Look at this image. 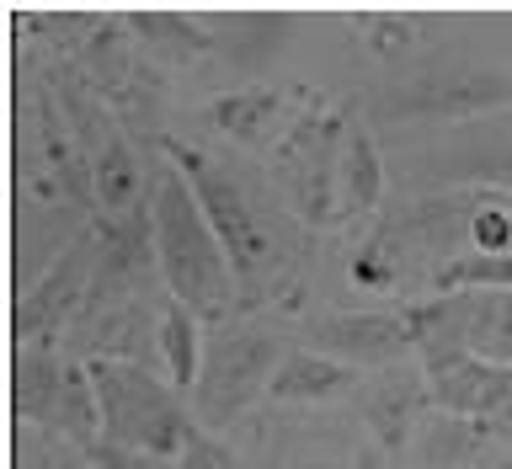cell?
<instances>
[{
	"mask_svg": "<svg viewBox=\"0 0 512 469\" xmlns=\"http://www.w3.org/2000/svg\"><path fill=\"white\" fill-rule=\"evenodd\" d=\"M160 150L192 182L208 224L224 240V256H230L240 288V315L294 299L304 267H310V240H304V224L288 214V203H272L267 192H256L246 171H235L224 155H208L192 139L166 134Z\"/></svg>",
	"mask_w": 512,
	"mask_h": 469,
	"instance_id": "cell-1",
	"label": "cell"
},
{
	"mask_svg": "<svg viewBox=\"0 0 512 469\" xmlns=\"http://www.w3.org/2000/svg\"><path fill=\"white\" fill-rule=\"evenodd\" d=\"M150 230H155V262H160L166 299L198 310L203 320L240 315V288H235L230 256H224V240L208 224L192 182L171 160H160V171L150 176Z\"/></svg>",
	"mask_w": 512,
	"mask_h": 469,
	"instance_id": "cell-2",
	"label": "cell"
},
{
	"mask_svg": "<svg viewBox=\"0 0 512 469\" xmlns=\"http://www.w3.org/2000/svg\"><path fill=\"white\" fill-rule=\"evenodd\" d=\"M347 128V102H331L326 91H304V107L283 128V139L272 144V187L304 230L342 224L336 171H342Z\"/></svg>",
	"mask_w": 512,
	"mask_h": 469,
	"instance_id": "cell-3",
	"label": "cell"
},
{
	"mask_svg": "<svg viewBox=\"0 0 512 469\" xmlns=\"http://www.w3.org/2000/svg\"><path fill=\"white\" fill-rule=\"evenodd\" d=\"M86 368L96 379V395H102L107 443H123V448H139V454L176 464L187 454V443L203 432L171 379H160L139 363H86Z\"/></svg>",
	"mask_w": 512,
	"mask_h": 469,
	"instance_id": "cell-4",
	"label": "cell"
},
{
	"mask_svg": "<svg viewBox=\"0 0 512 469\" xmlns=\"http://www.w3.org/2000/svg\"><path fill=\"white\" fill-rule=\"evenodd\" d=\"M283 358H288V347H283L278 331L230 326L224 336H214V342H208V358H203V374H198V384H192V395H187L198 427L203 432H224L230 422H240V416L272 390Z\"/></svg>",
	"mask_w": 512,
	"mask_h": 469,
	"instance_id": "cell-5",
	"label": "cell"
},
{
	"mask_svg": "<svg viewBox=\"0 0 512 469\" xmlns=\"http://www.w3.org/2000/svg\"><path fill=\"white\" fill-rule=\"evenodd\" d=\"M491 107H512V75L496 64H427L411 80L379 91V118H475Z\"/></svg>",
	"mask_w": 512,
	"mask_h": 469,
	"instance_id": "cell-6",
	"label": "cell"
},
{
	"mask_svg": "<svg viewBox=\"0 0 512 469\" xmlns=\"http://www.w3.org/2000/svg\"><path fill=\"white\" fill-rule=\"evenodd\" d=\"M91 278H96V224L48 272H38V283L27 294H16L11 342L16 347H54L59 336H70V326L86 310Z\"/></svg>",
	"mask_w": 512,
	"mask_h": 469,
	"instance_id": "cell-7",
	"label": "cell"
},
{
	"mask_svg": "<svg viewBox=\"0 0 512 469\" xmlns=\"http://www.w3.org/2000/svg\"><path fill=\"white\" fill-rule=\"evenodd\" d=\"M160 310H166V304H150V299L112 304L102 315L75 320L70 336H64V347H70V358H80V363H139V368H150V363H160Z\"/></svg>",
	"mask_w": 512,
	"mask_h": 469,
	"instance_id": "cell-8",
	"label": "cell"
},
{
	"mask_svg": "<svg viewBox=\"0 0 512 469\" xmlns=\"http://www.w3.org/2000/svg\"><path fill=\"white\" fill-rule=\"evenodd\" d=\"M310 347L352 368H395L406 352H416L406 310H358V315H320L310 326Z\"/></svg>",
	"mask_w": 512,
	"mask_h": 469,
	"instance_id": "cell-9",
	"label": "cell"
},
{
	"mask_svg": "<svg viewBox=\"0 0 512 469\" xmlns=\"http://www.w3.org/2000/svg\"><path fill=\"white\" fill-rule=\"evenodd\" d=\"M64 406H70V358L59 347H16L11 358L16 427H43L64 438Z\"/></svg>",
	"mask_w": 512,
	"mask_h": 469,
	"instance_id": "cell-10",
	"label": "cell"
},
{
	"mask_svg": "<svg viewBox=\"0 0 512 469\" xmlns=\"http://www.w3.org/2000/svg\"><path fill=\"white\" fill-rule=\"evenodd\" d=\"M432 384V406L443 416H464V422H491L512 406V368L486 363V358H464L459 368H448Z\"/></svg>",
	"mask_w": 512,
	"mask_h": 469,
	"instance_id": "cell-11",
	"label": "cell"
},
{
	"mask_svg": "<svg viewBox=\"0 0 512 469\" xmlns=\"http://www.w3.org/2000/svg\"><path fill=\"white\" fill-rule=\"evenodd\" d=\"M352 390H358V368L352 363H336L315 347H294L283 358L278 379H272L267 400H278V406H331V400Z\"/></svg>",
	"mask_w": 512,
	"mask_h": 469,
	"instance_id": "cell-12",
	"label": "cell"
},
{
	"mask_svg": "<svg viewBox=\"0 0 512 469\" xmlns=\"http://www.w3.org/2000/svg\"><path fill=\"white\" fill-rule=\"evenodd\" d=\"M283 102L288 96L278 86H240V91H224L203 107V123L214 128L219 139L240 144V150H262L272 139V128L283 118Z\"/></svg>",
	"mask_w": 512,
	"mask_h": 469,
	"instance_id": "cell-13",
	"label": "cell"
},
{
	"mask_svg": "<svg viewBox=\"0 0 512 469\" xmlns=\"http://www.w3.org/2000/svg\"><path fill=\"white\" fill-rule=\"evenodd\" d=\"M123 22L155 64H198L214 54V27H203L187 11H128Z\"/></svg>",
	"mask_w": 512,
	"mask_h": 469,
	"instance_id": "cell-14",
	"label": "cell"
},
{
	"mask_svg": "<svg viewBox=\"0 0 512 469\" xmlns=\"http://www.w3.org/2000/svg\"><path fill=\"white\" fill-rule=\"evenodd\" d=\"M288 32H294V16H283V11H230L214 27V54L230 70H256V64H267L278 54Z\"/></svg>",
	"mask_w": 512,
	"mask_h": 469,
	"instance_id": "cell-15",
	"label": "cell"
},
{
	"mask_svg": "<svg viewBox=\"0 0 512 469\" xmlns=\"http://www.w3.org/2000/svg\"><path fill=\"white\" fill-rule=\"evenodd\" d=\"M91 182H96V214H107V219L139 214L150 203V187H144V171H139V150L128 134L107 139V150L91 160Z\"/></svg>",
	"mask_w": 512,
	"mask_h": 469,
	"instance_id": "cell-16",
	"label": "cell"
},
{
	"mask_svg": "<svg viewBox=\"0 0 512 469\" xmlns=\"http://www.w3.org/2000/svg\"><path fill=\"white\" fill-rule=\"evenodd\" d=\"M336 203H342V219H363L384 203V160H379V144L363 123L347 128L342 171H336Z\"/></svg>",
	"mask_w": 512,
	"mask_h": 469,
	"instance_id": "cell-17",
	"label": "cell"
},
{
	"mask_svg": "<svg viewBox=\"0 0 512 469\" xmlns=\"http://www.w3.org/2000/svg\"><path fill=\"white\" fill-rule=\"evenodd\" d=\"M203 358H208L203 315L166 299V310H160V368H166V379L182 395H192V384H198V374H203Z\"/></svg>",
	"mask_w": 512,
	"mask_h": 469,
	"instance_id": "cell-18",
	"label": "cell"
},
{
	"mask_svg": "<svg viewBox=\"0 0 512 469\" xmlns=\"http://www.w3.org/2000/svg\"><path fill=\"white\" fill-rule=\"evenodd\" d=\"M422 400H432V384H416V379H406V374H395V368H390V379H379L374 390H368V406H363L368 427H374V438H379L384 448H400Z\"/></svg>",
	"mask_w": 512,
	"mask_h": 469,
	"instance_id": "cell-19",
	"label": "cell"
},
{
	"mask_svg": "<svg viewBox=\"0 0 512 469\" xmlns=\"http://www.w3.org/2000/svg\"><path fill=\"white\" fill-rule=\"evenodd\" d=\"M464 347L512 368V294H464Z\"/></svg>",
	"mask_w": 512,
	"mask_h": 469,
	"instance_id": "cell-20",
	"label": "cell"
},
{
	"mask_svg": "<svg viewBox=\"0 0 512 469\" xmlns=\"http://www.w3.org/2000/svg\"><path fill=\"white\" fill-rule=\"evenodd\" d=\"M432 294H512V251L507 256H448V262L432 272Z\"/></svg>",
	"mask_w": 512,
	"mask_h": 469,
	"instance_id": "cell-21",
	"label": "cell"
},
{
	"mask_svg": "<svg viewBox=\"0 0 512 469\" xmlns=\"http://www.w3.org/2000/svg\"><path fill=\"white\" fill-rule=\"evenodd\" d=\"M352 22H358L374 59H400L406 48L422 43V32H427V16H416V11H358Z\"/></svg>",
	"mask_w": 512,
	"mask_h": 469,
	"instance_id": "cell-22",
	"label": "cell"
},
{
	"mask_svg": "<svg viewBox=\"0 0 512 469\" xmlns=\"http://www.w3.org/2000/svg\"><path fill=\"white\" fill-rule=\"evenodd\" d=\"M480 443H491L480 422H464V416H438V422L427 427V469L470 464L480 454Z\"/></svg>",
	"mask_w": 512,
	"mask_h": 469,
	"instance_id": "cell-23",
	"label": "cell"
},
{
	"mask_svg": "<svg viewBox=\"0 0 512 469\" xmlns=\"http://www.w3.org/2000/svg\"><path fill=\"white\" fill-rule=\"evenodd\" d=\"M470 251L480 256H507L512 251V192H496L475 208L470 219Z\"/></svg>",
	"mask_w": 512,
	"mask_h": 469,
	"instance_id": "cell-24",
	"label": "cell"
},
{
	"mask_svg": "<svg viewBox=\"0 0 512 469\" xmlns=\"http://www.w3.org/2000/svg\"><path fill=\"white\" fill-rule=\"evenodd\" d=\"M176 469H240V459L219 432H198V438L187 443V454L176 459Z\"/></svg>",
	"mask_w": 512,
	"mask_h": 469,
	"instance_id": "cell-25",
	"label": "cell"
},
{
	"mask_svg": "<svg viewBox=\"0 0 512 469\" xmlns=\"http://www.w3.org/2000/svg\"><path fill=\"white\" fill-rule=\"evenodd\" d=\"M80 459H91V464H102V469H176L171 459L139 454V448H123V443H107V438H96Z\"/></svg>",
	"mask_w": 512,
	"mask_h": 469,
	"instance_id": "cell-26",
	"label": "cell"
},
{
	"mask_svg": "<svg viewBox=\"0 0 512 469\" xmlns=\"http://www.w3.org/2000/svg\"><path fill=\"white\" fill-rule=\"evenodd\" d=\"M496 469H512V454H507V459H502V464H496Z\"/></svg>",
	"mask_w": 512,
	"mask_h": 469,
	"instance_id": "cell-27",
	"label": "cell"
},
{
	"mask_svg": "<svg viewBox=\"0 0 512 469\" xmlns=\"http://www.w3.org/2000/svg\"><path fill=\"white\" fill-rule=\"evenodd\" d=\"M75 469H80V464H75Z\"/></svg>",
	"mask_w": 512,
	"mask_h": 469,
	"instance_id": "cell-28",
	"label": "cell"
}]
</instances>
